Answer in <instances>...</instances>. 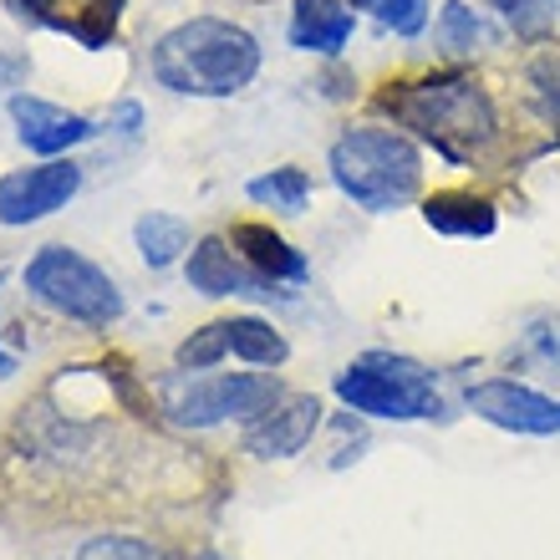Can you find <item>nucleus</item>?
I'll list each match as a JSON object with an SVG mask.
<instances>
[{
  "label": "nucleus",
  "instance_id": "obj_14",
  "mask_svg": "<svg viewBox=\"0 0 560 560\" xmlns=\"http://www.w3.org/2000/svg\"><path fill=\"white\" fill-rule=\"evenodd\" d=\"M230 245H235V250L245 255L260 276L276 280V285H301V280L311 276L306 250H295L291 240L276 235V230H270V224H260V220L235 224V230H230Z\"/></svg>",
  "mask_w": 560,
  "mask_h": 560
},
{
  "label": "nucleus",
  "instance_id": "obj_22",
  "mask_svg": "<svg viewBox=\"0 0 560 560\" xmlns=\"http://www.w3.org/2000/svg\"><path fill=\"white\" fill-rule=\"evenodd\" d=\"M347 5H368L393 36H402V42L423 36V26H428V0H347Z\"/></svg>",
  "mask_w": 560,
  "mask_h": 560
},
{
  "label": "nucleus",
  "instance_id": "obj_8",
  "mask_svg": "<svg viewBox=\"0 0 560 560\" xmlns=\"http://www.w3.org/2000/svg\"><path fill=\"white\" fill-rule=\"evenodd\" d=\"M474 418H485L489 428L520 433V439H556L560 433V398H546L535 387L515 383V377H489L464 393Z\"/></svg>",
  "mask_w": 560,
  "mask_h": 560
},
{
  "label": "nucleus",
  "instance_id": "obj_26",
  "mask_svg": "<svg viewBox=\"0 0 560 560\" xmlns=\"http://www.w3.org/2000/svg\"><path fill=\"white\" fill-rule=\"evenodd\" d=\"M107 128H113V133H122V138H138V133H143V107H138L133 97L113 103V107H107Z\"/></svg>",
  "mask_w": 560,
  "mask_h": 560
},
{
  "label": "nucleus",
  "instance_id": "obj_5",
  "mask_svg": "<svg viewBox=\"0 0 560 560\" xmlns=\"http://www.w3.org/2000/svg\"><path fill=\"white\" fill-rule=\"evenodd\" d=\"M21 285L36 306H46L51 316H67L77 326H113L128 311L118 280L72 245H42L21 270Z\"/></svg>",
  "mask_w": 560,
  "mask_h": 560
},
{
  "label": "nucleus",
  "instance_id": "obj_27",
  "mask_svg": "<svg viewBox=\"0 0 560 560\" xmlns=\"http://www.w3.org/2000/svg\"><path fill=\"white\" fill-rule=\"evenodd\" d=\"M11 372H15V362H11L5 352H0V377H11Z\"/></svg>",
  "mask_w": 560,
  "mask_h": 560
},
{
  "label": "nucleus",
  "instance_id": "obj_15",
  "mask_svg": "<svg viewBox=\"0 0 560 560\" xmlns=\"http://www.w3.org/2000/svg\"><path fill=\"white\" fill-rule=\"evenodd\" d=\"M224 337H230V357H240L245 368H285V357H291V341L280 337L276 326L266 316H230L224 322Z\"/></svg>",
  "mask_w": 560,
  "mask_h": 560
},
{
  "label": "nucleus",
  "instance_id": "obj_28",
  "mask_svg": "<svg viewBox=\"0 0 560 560\" xmlns=\"http://www.w3.org/2000/svg\"><path fill=\"white\" fill-rule=\"evenodd\" d=\"M194 560H224V556H194Z\"/></svg>",
  "mask_w": 560,
  "mask_h": 560
},
{
  "label": "nucleus",
  "instance_id": "obj_25",
  "mask_svg": "<svg viewBox=\"0 0 560 560\" xmlns=\"http://www.w3.org/2000/svg\"><path fill=\"white\" fill-rule=\"evenodd\" d=\"M61 0H5V15L21 21V26H46V31H61L67 15L57 11Z\"/></svg>",
  "mask_w": 560,
  "mask_h": 560
},
{
  "label": "nucleus",
  "instance_id": "obj_9",
  "mask_svg": "<svg viewBox=\"0 0 560 560\" xmlns=\"http://www.w3.org/2000/svg\"><path fill=\"white\" fill-rule=\"evenodd\" d=\"M184 280H189V291L209 295V301H230V295L270 301V295H285V291H276V280L260 276L224 235H205L199 245H189V255H184Z\"/></svg>",
  "mask_w": 560,
  "mask_h": 560
},
{
  "label": "nucleus",
  "instance_id": "obj_13",
  "mask_svg": "<svg viewBox=\"0 0 560 560\" xmlns=\"http://www.w3.org/2000/svg\"><path fill=\"white\" fill-rule=\"evenodd\" d=\"M423 224L439 230L448 240H489L500 230V209L489 194H474V189H439V194H423Z\"/></svg>",
  "mask_w": 560,
  "mask_h": 560
},
{
  "label": "nucleus",
  "instance_id": "obj_23",
  "mask_svg": "<svg viewBox=\"0 0 560 560\" xmlns=\"http://www.w3.org/2000/svg\"><path fill=\"white\" fill-rule=\"evenodd\" d=\"M72 560H168V550L143 535H92Z\"/></svg>",
  "mask_w": 560,
  "mask_h": 560
},
{
  "label": "nucleus",
  "instance_id": "obj_11",
  "mask_svg": "<svg viewBox=\"0 0 560 560\" xmlns=\"http://www.w3.org/2000/svg\"><path fill=\"white\" fill-rule=\"evenodd\" d=\"M5 113H11V122H15L21 148H26V153H36V159H61V153H72L77 143H88V138L103 133L92 118L67 113V107L46 103V97H31V92H11Z\"/></svg>",
  "mask_w": 560,
  "mask_h": 560
},
{
  "label": "nucleus",
  "instance_id": "obj_2",
  "mask_svg": "<svg viewBox=\"0 0 560 560\" xmlns=\"http://www.w3.org/2000/svg\"><path fill=\"white\" fill-rule=\"evenodd\" d=\"M148 72L174 97H235L260 72V42L224 15H194L153 42Z\"/></svg>",
  "mask_w": 560,
  "mask_h": 560
},
{
  "label": "nucleus",
  "instance_id": "obj_20",
  "mask_svg": "<svg viewBox=\"0 0 560 560\" xmlns=\"http://www.w3.org/2000/svg\"><path fill=\"white\" fill-rule=\"evenodd\" d=\"M485 42H489V26L479 21V11H474V5L448 0V5L439 11V46L448 51V57H474Z\"/></svg>",
  "mask_w": 560,
  "mask_h": 560
},
{
  "label": "nucleus",
  "instance_id": "obj_3",
  "mask_svg": "<svg viewBox=\"0 0 560 560\" xmlns=\"http://www.w3.org/2000/svg\"><path fill=\"white\" fill-rule=\"evenodd\" d=\"M326 168H331V184L368 214L408 209L423 194V148H418V138L402 133V128H383V122L347 128L326 148Z\"/></svg>",
  "mask_w": 560,
  "mask_h": 560
},
{
  "label": "nucleus",
  "instance_id": "obj_4",
  "mask_svg": "<svg viewBox=\"0 0 560 560\" xmlns=\"http://www.w3.org/2000/svg\"><path fill=\"white\" fill-rule=\"evenodd\" d=\"M352 413L362 418H383V423H428L443 418V393L433 368H423L418 357L402 352H362L357 362L337 372L331 383Z\"/></svg>",
  "mask_w": 560,
  "mask_h": 560
},
{
  "label": "nucleus",
  "instance_id": "obj_18",
  "mask_svg": "<svg viewBox=\"0 0 560 560\" xmlns=\"http://www.w3.org/2000/svg\"><path fill=\"white\" fill-rule=\"evenodd\" d=\"M122 5L128 0H82L77 15L61 21V36H72L77 46H88V51H107L113 36H118V21H122Z\"/></svg>",
  "mask_w": 560,
  "mask_h": 560
},
{
  "label": "nucleus",
  "instance_id": "obj_7",
  "mask_svg": "<svg viewBox=\"0 0 560 560\" xmlns=\"http://www.w3.org/2000/svg\"><path fill=\"white\" fill-rule=\"evenodd\" d=\"M82 189V163L77 159H46L31 168H11L0 174V224L5 230H26V224L51 220L57 209H67Z\"/></svg>",
  "mask_w": 560,
  "mask_h": 560
},
{
  "label": "nucleus",
  "instance_id": "obj_17",
  "mask_svg": "<svg viewBox=\"0 0 560 560\" xmlns=\"http://www.w3.org/2000/svg\"><path fill=\"white\" fill-rule=\"evenodd\" d=\"M245 194H250L260 209H280V214H301L311 199V174L306 168H295V163H285V168H270V174L250 178L245 184Z\"/></svg>",
  "mask_w": 560,
  "mask_h": 560
},
{
  "label": "nucleus",
  "instance_id": "obj_29",
  "mask_svg": "<svg viewBox=\"0 0 560 560\" xmlns=\"http://www.w3.org/2000/svg\"><path fill=\"white\" fill-rule=\"evenodd\" d=\"M556 143H560V138H556Z\"/></svg>",
  "mask_w": 560,
  "mask_h": 560
},
{
  "label": "nucleus",
  "instance_id": "obj_21",
  "mask_svg": "<svg viewBox=\"0 0 560 560\" xmlns=\"http://www.w3.org/2000/svg\"><path fill=\"white\" fill-rule=\"evenodd\" d=\"M224 357H230V337H224V322H209V326H199V331H189V337L178 341L174 368H178V372H214Z\"/></svg>",
  "mask_w": 560,
  "mask_h": 560
},
{
  "label": "nucleus",
  "instance_id": "obj_1",
  "mask_svg": "<svg viewBox=\"0 0 560 560\" xmlns=\"http://www.w3.org/2000/svg\"><path fill=\"white\" fill-rule=\"evenodd\" d=\"M372 113L393 118V128H408L454 168L485 163L504 138L500 107L474 72H423L383 82L372 92Z\"/></svg>",
  "mask_w": 560,
  "mask_h": 560
},
{
  "label": "nucleus",
  "instance_id": "obj_19",
  "mask_svg": "<svg viewBox=\"0 0 560 560\" xmlns=\"http://www.w3.org/2000/svg\"><path fill=\"white\" fill-rule=\"evenodd\" d=\"M525 88H530V107L560 138V51L556 46H546V51H535V57L525 61Z\"/></svg>",
  "mask_w": 560,
  "mask_h": 560
},
{
  "label": "nucleus",
  "instance_id": "obj_16",
  "mask_svg": "<svg viewBox=\"0 0 560 560\" xmlns=\"http://www.w3.org/2000/svg\"><path fill=\"white\" fill-rule=\"evenodd\" d=\"M133 240H138V255H143L148 270H168L174 260L189 255V224L178 214H163V209H148L143 220L133 224Z\"/></svg>",
  "mask_w": 560,
  "mask_h": 560
},
{
  "label": "nucleus",
  "instance_id": "obj_6",
  "mask_svg": "<svg viewBox=\"0 0 560 560\" xmlns=\"http://www.w3.org/2000/svg\"><path fill=\"white\" fill-rule=\"evenodd\" d=\"M276 398H285V387L270 372H199V377H178L163 387V413L178 428H220V423H250L260 418Z\"/></svg>",
  "mask_w": 560,
  "mask_h": 560
},
{
  "label": "nucleus",
  "instance_id": "obj_24",
  "mask_svg": "<svg viewBox=\"0 0 560 560\" xmlns=\"http://www.w3.org/2000/svg\"><path fill=\"white\" fill-rule=\"evenodd\" d=\"M494 11L510 15V21H515V31L535 36V31H546L550 11H556V0H494Z\"/></svg>",
  "mask_w": 560,
  "mask_h": 560
},
{
  "label": "nucleus",
  "instance_id": "obj_12",
  "mask_svg": "<svg viewBox=\"0 0 560 560\" xmlns=\"http://www.w3.org/2000/svg\"><path fill=\"white\" fill-rule=\"evenodd\" d=\"M357 31V11L347 0H291V26L285 42L311 57H341Z\"/></svg>",
  "mask_w": 560,
  "mask_h": 560
},
{
  "label": "nucleus",
  "instance_id": "obj_10",
  "mask_svg": "<svg viewBox=\"0 0 560 560\" xmlns=\"http://www.w3.org/2000/svg\"><path fill=\"white\" fill-rule=\"evenodd\" d=\"M316 428H322V398L316 393H285L260 418L245 423L240 448L250 458H295L316 439Z\"/></svg>",
  "mask_w": 560,
  "mask_h": 560
}]
</instances>
